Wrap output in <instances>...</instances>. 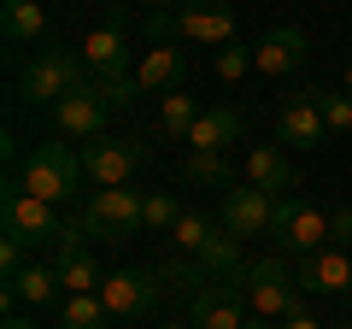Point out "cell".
<instances>
[{"instance_id": "6da1fadb", "label": "cell", "mask_w": 352, "mask_h": 329, "mask_svg": "<svg viewBox=\"0 0 352 329\" xmlns=\"http://www.w3.org/2000/svg\"><path fill=\"white\" fill-rule=\"evenodd\" d=\"M88 71H82V53L65 47V41H36V53H30L24 65L12 71V94L18 106H59L71 89H82Z\"/></svg>"}, {"instance_id": "7a4b0ae2", "label": "cell", "mask_w": 352, "mask_h": 329, "mask_svg": "<svg viewBox=\"0 0 352 329\" xmlns=\"http://www.w3.org/2000/svg\"><path fill=\"white\" fill-rule=\"evenodd\" d=\"M235 288H241V300L252 306V317H264V323H282V317L305 312V288H300V277L288 270V259H282L276 247L264 259H247V270L235 277Z\"/></svg>"}, {"instance_id": "3957f363", "label": "cell", "mask_w": 352, "mask_h": 329, "mask_svg": "<svg viewBox=\"0 0 352 329\" xmlns=\"http://www.w3.org/2000/svg\"><path fill=\"white\" fill-rule=\"evenodd\" d=\"M18 189L47 200V206L76 200V189H82V153L71 141H36L24 153V164H18Z\"/></svg>"}, {"instance_id": "277c9868", "label": "cell", "mask_w": 352, "mask_h": 329, "mask_svg": "<svg viewBox=\"0 0 352 329\" xmlns=\"http://www.w3.org/2000/svg\"><path fill=\"white\" fill-rule=\"evenodd\" d=\"M76 217H82L88 241L118 247V241H129V235L147 229V189H94Z\"/></svg>"}, {"instance_id": "5b68a950", "label": "cell", "mask_w": 352, "mask_h": 329, "mask_svg": "<svg viewBox=\"0 0 352 329\" xmlns=\"http://www.w3.org/2000/svg\"><path fill=\"white\" fill-rule=\"evenodd\" d=\"M153 41H200V47H229L235 41V12L223 0H188L176 12H153Z\"/></svg>"}, {"instance_id": "8992f818", "label": "cell", "mask_w": 352, "mask_h": 329, "mask_svg": "<svg viewBox=\"0 0 352 329\" xmlns=\"http://www.w3.org/2000/svg\"><path fill=\"white\" fill-rule=\"evenodd\" d=\"M270 247L282 259H311L329 247V212H317L300 194H276V217H270Z\"/></svg>"}, {"instance_id": "52a82bcc", "label": "cell", "mask_w": 352, "mask_h": 329, "mask_svg": "<svg viewBox=\"0 0 352 329\" xmlns=\"http://www.w3.org/2000/svg\"><path fill=\"white\" fill-rule=\"evenodd\" d=\"M141 159H147V141H135V136H94V141H82V177L100 182V189H124V182L141 171Z\"/></svg>"}, {"instance_id": "ba28073f", "label": "cell", "mask_w": 352, "mask_h": 329, "mask_svg": "<svg viewBox=\"0 0 352 329\" xmlns=\"http://www.w3.org/2000/svg\"><path fill=\"white\" fill-rule=\"evenodd\" d=\"M100 300H106V312H112V317H147L159 300H170V288H164V277H159V270L124 265V270H106Z\"/></svg>"}, {"instance_id": "9c48e42d", "label": "cell", "mask_w": 352, "mask_h": 329, "mask_svg": "<svg viewBox=\"0 0 352 329\" xmlns=\"http://www.w3.org/2000/svg\"><path fill=\"white\" fill-rule=\"evenodd\" d=\"M270 217H276V194L252 189V182H229L223 200H217V224H223L235 241L264 235V229H270Z\"/></svg>"}, {"instance_id": "30bf717a", "label": "cell", "mask_w": 352, "mask_h": 329, "mask_svg": "<svg viewBox=\"0 0 352 329\" xmlns=\"http://www.w3.org/2000/svg\"><path fill=\"white\" fill-rule=\"evenodd\" d=\"M276 141L288 153H317L329 141V124H323V112H317V89H300V94H288L282 100V112H276Z\"/></svg>"}, {"instance_id": "8fae6325", "label": "cell", "mask_w": 352, "mask_h": 329, "mask_svg": "<svg viewBox=\"0 0 352 329\" xmlns=\"http://www.w3.org/2000/svg\"><path fill=\"white\" fill-rule=\"evenodd\" d=\"M0 217H6V229H12V235H24L30 247H53V241H59V229H65V217L53 212L47 200L24 194V189H6V200H0Z\"/></svg>"}, {"instance_id": "7c38bea8", "label": "cell", "mask_w": 352, "mask_h": 329, "mask_svg": "<svg viewBox=\"0 0 352 329\" xmlns=\"http://www.w3.org/2000/svg\"><path fill=\"white\" fill-rule=\"evenodd\" d=\"M82 71L88 76H124L129 71V18L124 12H112L100 30H88L82 36Z\"/></svg>"}, {"instance_id": "4fadbf2b", "label": "cell", "mask_w": 352, "mask_h": 329, "mask_svg": "<svg viewBox=\"0 0 352 329\" xmlns=\"http://www.w3.org/2000/svg\"><path fill=\"white\" fill-rule=\"evenodd\" d=\"M305 59H311V36L294 30V24L264 30V36L252 41V71H258V76H288V71H300Z\"/></svg>"}, {"instance_id": "5bb4252c", "label": "cell", "mask_w": 352, "mask_h": 329, "mask_svg": "<svg viewBox=\"0 0 352 329\" xmlns=\"http://www.w3.org/2000/svg\"><path fill=\"white\" fill-rule=\"evenodd\" d=\"M106 100L94 94V83H82V89H71L59 106H53V129L59 136H76V141H94V136H106Z\"/></svg>"}, {"instance_id": "9a60e30c", "label": "cell", "mask_w": 352, "mask_h": 329, "mask_svg": "<svg viewBox=\"0 0 352 329\" xmlns=\"http://www.w3.org/2000/svg\"><path fill=\"white\" fill-rule=\"evenodd\" d=\"M241 288L235 282H206L188 300V323L194 329H247V312H241Z\"/></svg>"}, {"instance_id": "2e32d148", "label": "cell", "mask_w": 352, "mask_h": 329, "mask_svg": "<svg viewBox=\"0 0 352 329\" xmlns=\"http://www.w3.org/2000/svg\"><path fill=\"white\" fill-rule=\"evenodd\" d=\"M294 277H300L305 294H346L352 288V253L346 247H317L311 259L294 265Z\"/></svg>"}, {"instance_id": "e0dca14e", "label": "cell", "mask_w": 352, "mask_h": 329, "mask_svg": "<svg viewBox=\"0 0 352 329\" xmlns=\"http://www.w3.org/2000/svg\"><path fill=\"white\" fill-rule=\"evenodd\" d=\"M182 76H188V53H182V47H170V41H153V47H147V59L135 65L141 94H176V89H182Z\"/></svg>"}, {"instance_id": "ac0fdd59", "label": "cell", "mask_w": 352, "mask_h": 329, "mask_svg": "<svg viewBox=\"0 0 352 329\" xmlns=\"http://www.w3.org/2000/svg\"><path fill=\"white\" fill-rule=\"evenodd\" d=\"M59 270L53 265H41V259H30L18 277H6V306H30V312H41V306H53L59 300Z\"/></svg>"}, {"instance_id": "d6986e66", "label": "cell", "mask_w": 352, "mask_h": 329, "mask_svg": "<svg viewBox=\"0 0 352 329\" xmlns=\"http://www.w3.org/2000/svg\"><path fill=\"white\" fill-rule=\"evenodd\" d=\"M247 182L264 194H288L294 189V164H288V147L282 141H258L247 153Z\"/></svg>"}, {"instance_id": "ffe728a7", "label": "cell", "mask_w": 352, "mask_h": 329, "mask_svg": "<svg viewBox=\"0 0 352 329\" xmlns=\"http://www.w3.org/2000/svg\"><path fill=\"white\" fill-rule=\"evenodd\" d=\"M0 36L12 41V47L47 41V6L41 0H0Z\"/></svg>"}, {"instance_id": "44dd1931", "label": "cell", "mask_w": 352, "mask_h": 329, "mask_svg": "<svg viewBox=\"0 0 352 329\" xmlns=\"http://www.w3.org/2000/svg\"><path fill=\"white\" fill-rule=\"evenodd\" d=\"M229 141H241V112L229 106H206L200 124L188 129V153H229Z\"/></svg>"}, {"instance_id": "7402d4cb", "label": "cell", "mask_w": 352, "mask_h": 329, "mask_svg": "<svg viewBox=\"0 0 352 329\" xmlns=\"http://www.w3.org/2000/svg\"><path fill=\"white\" fill-rule=\"evenodd\" d=\"M194 259H200V270H206V277H212V282H235L241 270H247V259H241V241L229 235L223 224L212 229V241H206V247H200V253H194Z\"/></svg>"}, {"instance_id": "603a6c76", "label": "cell", "mask_w": 352, "mask_h": 329, "mask_svg": "<svg viewBox=\"0 0 352 329\" xmlns=\"http://www.w3.org/2000/svg\"><path fill=\"white\" fill-rule=\"evenodd\" d=\"M176 182H188V189H229V153H188V159L176 164Z\"/></svg>"}, {"instance_id": "cb8c5ba5", "label": "cell", "mask_w": 352, "mask_h": 329, "mask_svg": "<svg viewBox=\"0 0 352 329\" xmlns=\"http://www.w3.org/2000/svg\"><path fill=\"white\" fill-rule=\"evenodd\" d=\"M118 317L106 312L100 294H71V300L59 306V329H112Z\"/></svg>"}, {"instance_id": "d4e9b609", "label": "cell", "mask_w": 352, "mask_h": 329, "mask_svg": "<svg viewBox=\"0 0 352 329\" xmlns=\"http://www.w3.org/2000/svg\"><path fill=\"white\" fill-rule=\"evenodd\" d=\"M53 270H59V282L71 294H100V265H94V259H88V247L82 253H53Z\"/></svg>"}, {"instance_id": "484cf974", "label": "cell", "mask_w": 352, "mask_h": 329, "mask_svg": "<svg viewBox=\"0 0 352 329\" xmlns=\"http://www.w3.org/2000/svg\"><path fill=\"white\" fill-rule=\"evenodd\" d=\"M212 229H217V217L212 212H194V206H188V212H182V217H176V229H170V241H176V253H200V247H206V241H212Z\"/></svg>"}, {"instance_id": "4316f807", "label": "cell", "mask_w": 352, "mask_h": 329, "mask_svg": "<svg viewBox=\"0 0 352 329\" xmlns=\"http://www.w3.org/2000/svg\"><path fill=\"white\" fill-rule=\"evenodd\" d=\"M88 83H94V94H100V100H106V112H135V100H141V83H135V76H88Z\"/></svg>"}, {"instance_id": "83f0119b", "label": "cell", "mask_w": 352, "mask_h": 329, "mask_svg": "<svg viewBox=\"0 0 352 329\" xmlns=\"http://www.w3.org/2000/svg\"><path fill=\"white\" fill-rule=\"evenodd\" d=\"M200 124V106H194V94H164V112H159V129L164 136H176V141H188V129Z\"/></svg>"}, {"instance_id": "f1b7e54d", "label": "cell", "mask_w": 352, "mask_h": 329, "mask_svg": "<svg viewBox=\"0 0 352 329\" xmlns=\"http://www.w3.org/2000/svg\"><path fill=\"white\" fill-rule=\"evenodd\" d=\"M182 212L188 206H176V189H147V235H170Z\"/></svg>"}, {"instance_id": "f546056e", "label": "cell", "mask_w": 352, "mask_h": 329, "mask_svg": "<svg viewBox=\"0 0 352 329\" xmlns=\"http://www.w3.org/2000/svg\"><path fill=\"white\" fill-rule=\"evenodd\" d=\"M317 112H323L329 136H352V94L346 89H317Z\"/></svg>"}, {"instance_id": "4dcf8cb0", "label": "cell", "mask_w": 352, "mask_h": 329, "mask_svg": "<svg viewBox=\"0 0 352 329\" xmlns=\"http://www.w3.org/2000/svg\"><path fill=\"white\" fill-rule=\"evenodd\" d=\"M30 253H36V247H30L24 235H12V229H6V235H0V277H18V270L30 265Z\"/></svg>"}, {"instance_id": "1f68e13d", "label": "cell", "mask_w": 352, "mask_h": 329, "mask_svg": "<svg viewBox=\"0 0 352 329\" xmlns=\"http://www.w3.org/2000/svg\"><path fill=\"white\" fill-rule=\"evenodd\" d=\"M212 71L223 76V83H235V76H247V71H252V47H235V41H229V47H217Z\"/></svg>"}, {"instance_id": "d6a6232c", "label": "cell", "mask_w": 352, "mask_h": 329, "mask_svg": "<svg viewBox=\"0 0 352 329\" xmlns=\"http://www.w3.org/2000/svg\"><path fill=\"white\" fill-rule=\"evenodd\" d=\"M329 247H346L352 253V206H335L329 212Z\"/></svg>"}, {"instance_id": "836d02e7", "label": "cell", "mask_w": 352, "mask_h": 329, "mask_svg": "<svg viewBox=\"0 0 352 329\" xmlns=\"http://www.w3.org/2000/svg\"><path fill=\"white\" fill-rule=\"evenodd\" d=\"M282 329H335V323H317L311 312H294V317H282Z\"/></svg>"}, {"instance_id": "e575fe53", "label": "cell", "mask_w": 352, "mask_h": 329, "mask_svg": "<svg viewBox=\"0 0 352 329\" xmlns=\"http://www.w3.org/2000/svg\"><path fill=\"white\" fill-rule=\"evenodd\" d=\"M0 329H36V317H24V312H6V323Z\"/></svg>"}, {"instance_id": "d590c367", "label": "cell", "mask_w": 352, "mask_h": 329, "mask_svg": "<svg viewBox=\"0 0 352 329\" xmlns=\"http://www.w3.org/2000/svg\"><path fill=\"white\" fill-rule=\"evenodd\" d=\"M135 6H153V12H170V0H135Z\"/></svg>"}, {"instance_id": "8d00e7d4", "label": "cell", "mask_w": 352, "mask_h": 329, "mask_svg": "<svg viewBox=\"0 0 352 329\" xmlns=\"http://www.w3.org/2000/svg\"><path fill=\"white\" fill-rule=\"evenodd\" d=\"M159 329H194V323H188V317H170V323H159Z\"/></svg>"}, {"instance_id": "74e56055", "label": "cell", "mask_w": 352, "mask_h": 329, "mask_svg": "<svg viewBox=\"0 0 352 329\" xmlns=\"http://www.w3.org/2000/svg\"><path fill=\"white\" fill-rule=\"evenodd\" d=\"M247 329H270V323H264V317H252V323H247Z\"/></svg>"}, {"instance_id": "f35d334b", "label": "cell", "mask_w": 352, "mask_h": 329, "mask_svg": "<svg viewBox=\"0 0 352 329\" xmlns=\"http://www.w3.org/2000/svg\"><path fill=\"white\" fill-rule=\"evenodd\" d=\"M346 94H352V65H346Z\"/></svg>"}]
</instances>
